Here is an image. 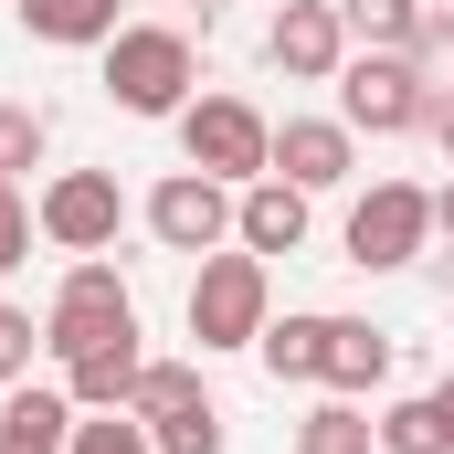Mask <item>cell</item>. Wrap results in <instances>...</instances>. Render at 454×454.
Masks as SVG:
<instances>
[{
  "label": "cell",
  "mask_w": 454,
  "mask_h": 454,
  "mask_svg": "<svg viewBox=\"0 0 454 454\" xmlns=\"http://www.w3.org/2000/svg\"><path fill=\"white\" fill-rule=\"evenodd\" d=\"M191 348L201 359H223V348H254L264 339V317H275V264L264 254H243V243H223V254H201V275H191Z\"/></svg>",
  "instance_id": "cell-1"
},
{
  "label": "cell",
  "mask_w": 454,
  "mask_h": 454,
  "mask_svg": "<svg viewBox=\"0 0 454 454\" xmlns=\"http://www.w3.org/2000/svg\"><path fill=\"white\" fill-rule=\"evenodd\" d=\"M106 96L127 116H180L201 96V43H191L180 21H127L106 43Z\"/></svg>",
  "instance_id": "cell-2"
},
{
  "label": "cell",
  "mask_w": 454,
  "mask_h": 454,
  "mask_svg": "<svg viewBox=\"0 0 454 454\" xmlns=\"http://www.w3.org/2000/svg\"><path fill=\"white\" fill-rule=\"evenodd\" d=\"M169 127H180V169H201L223 191H243V180L275 169V116L254 106V96H191Z\"/></svg>",
  "instance_id": "cell-3"
},
{
  "label": "cell",
  "mask_w": 454,
  "mask_h": 454,
  "mask_svg": "<svg viewBox=\"0 0 454 454\" xmlns=\"http://www.w3.org/2000/svg\"><path fill=\"white\" fill-rule=\"evenodd\" d=\"M434 106H444V85L412 53H348L339 64V116L359 137H412V127H434Z\"/></svg>",
  "instance_id": "cell-4"
},
{
  "label": "cell",
  "mask_w": 454,
  "mask_h": 454,
  "mask_svg": "<svg viewBox=\"0 0 454 454\" xmlns=\"http://www.w3.org/2000/svg\"><path fill=\"white\" fill-rule=\"evenodd\" d=\"M106 339H137V296H127V275H116L106 254H85V264H64V286L43 307V348L53 359H85V348H106Z\"/></svg>",
  "instance_id": "cell-5"
},
{
  "label": "cell",
  "mask_w": 454,
  "mask_h": 454,
  "mask_svg": "<svg viewBox=\"0 0 454 454\" xmlns=\"http://www.w3.org/2000/svg\"><path fill=\"white\" fill-rule=\"evenodd\" d=\"M434 254V191L423 180H370L348 201V264L359 275H402Z\"/></svg>",
  "instance_id": "cell-6"
},
{
  "label": "cell",
  "mask_w": 454,
  "mask_h": 454,
  "mask_svg": "<svg viewBox=\"0 0 454 454\" xmlns=\"http://www.w3.org/2000/svg\"><path fill=\"white\" fill-rule=\"evenodd\" d=\"M32 223L53 254H116V232H127V191H116V169H53L43 191H32Z\"/></svg>",
  "instance_id": "cell-7"
},
{
  "label": "cell",
  "mask_w": 454,
  "mask_h": 454,
  "mask_svg": "<svg viewBox=\"0 0 454 454\" xmlns=\"http://www.w3.org/2000/svg\"><path fill=\"white\" fill-rule=\"evenodd\" d=\"M137 223H148L159 254H223V243H232V191L201 180V169H169V180L137 201Z\"/></svg>",
  "instance_id": "cell-8"
},
{
  "label": "cell",
  "mask_w": 454,
  "mask_h": 454,
  "mask_svg": "<svg viewBox=\"0 0 454 454\" xmlns=\"http://www.w3.org/2000/svg\"><path fill=\"white\" fill-rule=\"evenodd\" d=\"M359 53L339 21V0H286L275 21H264V64L286 74V85H339V64Z\"/></svg>",
  "instance_id": "cell-9"
},
{
  "label": "cell",
  "mask_w": 454,
  "mask_h": 454,
  "mask_svg": "<svg viewBox=\"0 0 454 454\" xmlns=\"http://www.w3.org/2000/svg\"><path fill=\"white\" fill-rule=\"evenodd\" d=\"M348 169H359V127L348 116H286L275 127V180H296L307 201L317 191H348Z\"/></svg>",
  "instance_id": "cell-10"
},
{
  "label": "cell",
  "mask_w": 454,
  "mask_h": 454,
  "mask_svg": "<svg viewBox=\"0 0 454 454\" xmlns=\"http://www.w3.org/2000/svg\"><path fill=\"white\" fill-rule=\"evenodd\" d=\"M232 243H243V254H264V264H275V254H296V243H307V191H296V180H275V169H264V180H243V191H232Z\"/></svg>",
  "instance_id": "cell-11"
},
{
  "label": "cell",
  "mask_w": 454,
  "mask_h": 454,
  "mask_svg": "<svg viewBox=\"0 0 454 454\" xmlns=\"http://www.w3.org/2000/svg\"><path fill=\"white\" fill-rule=\"evenodd\" d=\"M74 444V391L64 380H11L0 391V454H64Z\"/></svg>",
  "instance_id": "cell-12"
},
{
  "label": "cell",
  "mask_w": 454,
  "mask_h": 454,
  "mask_svg": "<svg viewBox=\"0 0 454 454\" xmlns=\"http://www.w3.org/2000/svg\"><path fill=\"white\" fill-rule=\"evenodd\" d=\"M11 11H21V32L53 43V53H106L116 32H127V0H11Z\"/></svg>",
  "instance_id": "cell-13"
},
{
  "label": "cell",
  "mask_w": 454,
  "mask_h": 454,
  "mask_svg": "<svg viewBox=\"0 0 454 454\" xmlns=\"http://www.w3.org/2000/svg\"><path fill=\"white\" fill-rule=\"evenodd\" d=\"M380 380H391V328H370V317H328V370H317V391L370 402Z\"/></svg>",
  "instance_id": "cell-14"
},
{
  "label": "cell",
  "mask_w": 454,
  "mask_h": 454,
  "mask_svg": "<svg viewBox=\"0 0 454 454\" xmlns=\"http://www.w3.org/2000/svg\"><path fill=\"white\" fill-rule=\"evenodd\" d=\"M137 370H148V348H137V339H106V348H85V359H64V391H74V412H127Z\"/></svg>",
  "instance_id": "cell-15"
},
{
  "label": "cell",
  "mask_w": 454,
  "mask_h": 454,
  "mask_svg": "<svg viewBox=\"0 0 454 454\" xmlns=\"http://www.w3.org/2000/svg\"><path fill=\"white\" fill-rule=\"evenodd\" d=\"M434 11H444V0H339V21H348L359 53H423Z\"/></svg>",
  "instance_id": "cell-16"
},
{
  "label": "cell",
  "mask_w": 454,
  "mask_h": 454,
  "mask_svg": "<svg viewBox=\"0 0 454 454\" xmlns=\"http://www.w3.org/2000/svg\"><path fill=\"white\" fill-rule=\"evenodd\" d=\"M254 359H264V380H317V370H328V307H296V317H264V339H254Z\"/></svg>",
  "instance_id": "cell-17"
},
{
  "label": "cell",
  "mask_w": 454,
  "mask_h": 454,
  "mask_svg": "<svg viewBox=\"0 0 454 454\" xmlns=\"http://www.w3.org/2000/svg\"><path fill=\"white\" fill-rule=\"evenodd\" d=\"M380 454H454V423L434 391H402V402H380Z\"/></svg>",
  "instance_id": "cell-18"
},
{
  "label": "cell",
  "mask_w": 454,
  "mask_h": 454,
  "mask_svg": "<svg viewBox=\"0 0 454 454\" xmlns=\"http://www.w3.org/2000/svg\"><path fill=\"white\" fill-rule=\"evenodd\" d=\"M191 402H212V391H201V359H148L137 391H127L137 423H169V412H191Z\"/></svg>",
  "instance_id": "cell-19"
},
{
  "label": "cell",
  "mask_w": 454,
  "mask_h": 454,
  "mask_svg": "<svg viewBox=\"0 0 454 454\" xmlns=\"http://www.w3.org/2000/svg\"><path fill=\"white\" fill-rule=\"evenodd\" d=\"M296 454H380V423H370L359 402H339V391H328V402L296 423Z\"/></svg>",
  "instance_id": "cell-20"
},
{
  "label": "cell",
  "mask_w": 454,
  "mask_h": 454,
  "mask_svg": "<svg viewBox=\"0 0 454 454\" xmlns=\"http://www.w3.org/2000/svg\"><path fill=\"white\" fill-rule=\"evenodd\" d=\"M43 148H53V116H43V106H21V96H0V180L43 169Z\"/></svg>",
  "instance_id": "cell-21"
},
{
  "label": "cell",
  "mask_w": 454,
  "mask_h": 454,
  "mask_svg": "<svg viewBox=\"0 0 454 454\" xmlns=\"http://www.w3.org/2000/svg\"><path fill=\"white\" fill-rule=\"evenodd\" d=\"M148 444L159 454H223V402H191V412H169V423H148Z\"/></svg>",
  "instance_id": "cell-22"
},
{
  "label": "cell",
  "mask_w": 454,
  "mask_h": 454,
  "mask_svg": "<svg viewBox=\"0 0 454 454\" xmlns=\"http://www.w3.org/2000/svg\"><path fill=\"white\" fill-rule=\"evenodd\" d=\"M64 454H159V444H148L137 412H74V444Z\"/></svg>",
  "instance_id": "cell-23"
},
{
  "label": "cell",
  "mask_w": 454,
  "mask_h": 454,
  "mask_svg": "<svg viewBox=\"0 0 454 454\" xmlns=\"http://www.w3.org/2000/svg\"><path fill=\"white\" fill-rule=\"evenodd\" d=\"M32 359H43V317L0 296V391H11V380H32Z\"/></svg>",
  "instance_id": "cell-24"
},
{
  "label": "cell",
  "mask_w": 454,
  "mask_h": 454,
  "mask_svg": "<svg viewBox=\"0 0 454 454\" xmlns=\"http://www.w3.org/2000/svg\"><path fill=\"white\" fill-rule=\"evenodd\" d=\"M32 191H21V180H0V275H21V264H32Z\"/></svg>",
  "instance_id": "cell-25"
},
{
  "label": "cell",
  "mask_w": 454,
  "mask_h": 454,
  "mask_svg": "<svg viewBox=\"0 0 454 454\" xmlns=\"http://www.w3.org/2000/svg\"><path fill=\"white\" fill-rule=\"evenodd\" d=\"M434 243H444V254H454V180H444V191H434Z\"/></svg>",
  "instance_id": "cell-26"
},
{
  "label": "cell",
  "mask_w": 454,
  "mask_h": 454,
  "mask_svg": "<svg viewBox=\"0 0 454 454\" xmlns=\"http://www.w3.org/2000/svg\"><path fill=\"white\" fill-rule=\"evenodd\" d=\"M434 148H444V169H454V96L434 106Z\"/></svg>",
  "instance_id": "cell-27"
},
{
  "label": "cell",
  "mask_w": 454,
  "mask_h": 454,
  "mask_svg": "<svg viewBox=\"0 0 454 454\" xmlns=\"http://www.w3.org/2000/svg\"><path fill=\"white\" fill-rule=\"evenodd\" d=\"M434 402H444V423H454V370H444V380H434Z\"/></svg>",
  "instance_id": "cell-28"
},
{
  "label": "cell",
  "mask_w": 454,
  "mask_h": 454,
  "mask_svg": "<svg viewBox=\"0 0 454 454\" xmlns=\"http://www.w3.org/2000/svg\"><path fill=\"white\" fill-rule=\"evenodd\" d=\"M201 11H223V0H201Z\"/></svg>",
  "instance_id": "cell-29"
}]
</instances>
